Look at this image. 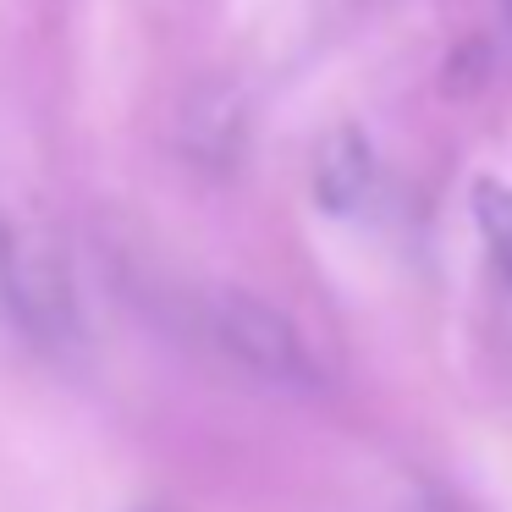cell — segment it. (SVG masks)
I'll use <instances>...</instances> for the list:
<instances>
[{
  "label": "cell",
  "mask_w": 512,
  "mask_h": 512,
  "mask_svg": "<svg viewBox=\"0 0 512 512\" xmlns=\"http://www.w3.org/2000/svg\"><path fill=\"white\" fill-rule=\"evenodd\" d=\"M0 309H12V320L45 347L78 342V331H83L78 287H72V265H67L56 237H45V232L6 237V287H0Z\"/></svg>",
  "instance_id": "1"
},
{
  "label": "cell",
  "mask_w": 512,
  "mask_h": 512,
  "mask_svg": "<svg viewBox=\"0 0 512 512\" xmlns=\"http://www.w3.org/2000/svg\"><path fill=\"white\" fill-rule=\"evenodd\" d=\"M204 331L232 364L254 369L265 380H287V386H309L314 364L303 353V336L287 314H276L270 303L248 298V292H215L204 303Z\"/></svg>",
  "instance_id": "2"
},
{
  "label": "cell",
  "mask_w": 512,
  "mask_h": 512,
  "mask_svg": "<svg viewBox=\"0 0 512 512\" xmlns=\"http://www.w3.org/2000/svg\"><path fill=\"white\" fill-rule=\"evenodd\" d=\"M375 188V149L358 127H336L314 155V199L331 215H353Z\"/></svg>",
  "instance_id": "3"
},
{
  "label": "cell",
  "mask_w": 512,
  "mask_h": 512,
  "mask_svg": "<svg viewBox=\"0 0 512 512\" xmlns=\"http://www.w3.org/2000/svg\"><path fill=\"white\" fill-rule=\"evenodd\" d=\"M188 149L199 160H226L237 144H243V111H237V100L226 89H204L193 94L188 105Z\"/></svg>",
  "instance_id": "4"
},
{
  "label": "cell",
  "mask_w": 512,
  "mask_h": 512,
  "mask_svg": "<svg viewBox=\"0 0 512 512\" xmlns=\"http://www.w3.org/2000/svg\"><path fill=\"white\" fill-rule=\"evenodd\" d=\"M474 221L490 237V248L512 265V193L501 182H479L474 188Z\"/></svg>",
  "instance_id": "5"
},
{
  "label": "cell",
  "mask_w": 512,
  "mask_h": 512,
  "mask_svg": "<svg viewBox=\"0 0 512 512\" xmlns=\"http://www.w3.org/2000/svg\"><path fill=\"white\" fill-rule=\"evenodd\" d=\"M6 237L12 232H0V287H6Z\"/></svg>",
  "instance_id": "6"
},
{
  "label": "cell",
  "mask_w": 512,
  "mask_h": 512,
  "mask_svg": "<svg viewBox=\"0 0 512 512\" xmlns=\"http://www.w3.org/2000/svg\"><path fill=\"white\" fill-rule=\"evenodd\" d=\"M501 17H507V34H512V0H501Z\"/></svg>",
  "instance_id": "7"
},
{
  "label": "cell",
  "mask_w": 512,
  "mask_h": 512,
  "mask_svg": "<svg viewBox=\"0 0 512 512\" xmlns=\"http://www.w3.org/2000/svg\"><path fill=\"white\" fill-rule=\"evenodd\" d=\"M419 512H446V507H441V501H424V507H419Z\"/></svg>",
  "instance_id": "8"
}]
</instances>
